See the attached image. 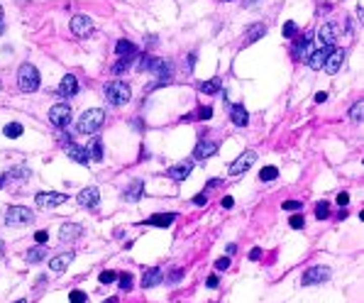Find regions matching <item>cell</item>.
I'll list each match as a JSON object with an SVG mask.
<instances>
[{"label": "cell", "mask_w": 364, "mask_h": 303, "mask_svg": "<svg viewBox=\"0 0 364 303\" xmlns=\"http://www.w3.org/2000/svg\"><path fill=\"white\" fill-rule=\"evenodd\" d=\"M164 281V272L159 269V267H152V269H147L144 276H142V286L144 289H154L156 284H161Z\"/></svg>", "instance_id": "17"}, {"label": "cell", "mask_w": 364, "mask_h": 303, "mask_svg": "<svg viewBox=\"0 0 364 303\" xmlns=\"http://www.w3.org/2000/svg\"><path fill=\"white\" fill-rule=\"evenodd\" d=\"M291 54H294V59H308V54H310V34H306L303 40L296 42L294 49H291Z\"/></svg>", "instance_id": "22"}, {"label": "cell", "mask_w": 364, "mask_h": 303, "mask_svg": "<svg viewBox=\"0 0 364 303\" xmlns=\"http://www.w3.org/2000/svg\"><path fill=\"white\" fill-rule=\"evenodd\" d=\"M98 203H100V191L96 188V186H88V188H84V191L78 193V206L96 208Z\"/></svg>", "instance_id": "11"}, {"label": "cell", "mask_w": 364, "mask_h": 303, "mask_svg": "<svg viewBox=\"0 0 364 303\" xmlns=\"http://www.w3.org/2000/svg\"><path fill=\"white\" fill-rule=\"evenodd\" d=\"M215 186H223V181H220V179H210L208 183H206V191H210V188H215Z\"/></svg>", "instance_id": "47"}, {"label": "cell", "mask_w": 364, "mask_h": 303, "mask_svg": "<svg viewBox=\"0 0 364 303\" xmlns=\"http://www.w3.org/2000/svg\"><path fill=\"white\" fill-rule=\"evenodd\" d=\"M88 157H91V162H103V142H100V137L93 139V144L88 149Z\"/></svg>", "instance_id": "28"}, {"label": "cell", "mask_w": 364, "mask_h": 303, "mask_svg": "<svg viewBox=\"0 0 364 303\" xmlns=\"http://www.w3.org/2000/svg\"><path fill=\"white\" fill-rule=\"evenodd\" d=\"M0 20H3V8H0Z\"/></svg>", "instance_id": "59"}, {"label": "cell", "mask_w": 364, "mask_h": 303, "mask_svg": "<svg viewBox=\"0 0 364 303\" xmlns=\"http://www.w3.org/2000/svg\"><path fill=\"white\" fill-rule=\"evenodd\" d=\"M218 152V142H213V139H200L196 144V149H193V159H208Z\"/></svg>", "instance_id": "14"}, {"label": "cell", "mask_w": 364, "mask_h": 303, "mask_svg": "<svg viewBox=\"0 0 364 303\" xmlns=\"http://www.w3.org/2000/svg\"><path fill=\"white\" fill-rule=\"evenodd\" d=\"M22 132H25V127H22L20 123H8L5 125V130H3V135H5V137H10V139H17Z\"/></svg>", "instance_id": "29"}, {"label": "cell", "mask_w": 364, "mask_h": 303, "mask_svg": "<svg viewBox=\"0 0 364 303\" xmlns=\"http://www.w3.org/2000/svg\"><path fill=\"white\" fill-rule=\"evenodd\" d=\"M301 203H298V201H286V203H284V210H301Z\"/></svg>", "instance_id": "43"}, {"label": "cell", "mask_w": 364, "mask_h": 303, "mask_svg": "<svg viewBox=\"0 0 364 303\" xmlns=\"http://www.w3.org/2000/svg\"><path fill=\"white\" fill-rule=\"evenodd\" d=\"M34 240H37V245H42V242H47V240H49V235L44 233V230H39V233H34Z\"/></svg>", "instance_id": "46"}, {"label": "cell", "mask_w": 364, "mask_h": 303, "mask_svg": "<svg viewBox=\"0 0 364 303\" xmlns=\"http://www.w3.org/2000/svg\"><path fill=\"white\" fill-rule=\"evenodd\" d=\"M362 118H364V100H357V103L352 105V110H350V120L359 123Z\"/></svg>", "instance_id": "33"}, {"label": "cell", "mask_w": 364, "mask_h": 303, "mask_svg": "<svg viewBox=\"0 0 364 303\" xmlns=\"http://www.w3.org/2000/svg\"><path fill=\"white\" fill-rule=\"evenodd\" d=\"M81 235H84V228H81V225H76V222H64L59 237H61V242H73V240H78Z\"/></svg>", "instance_id": "16"}, {"label": "cell", "mask_w": 364, "mask_h": 303, "mask_svg": "<svg viewBox=\"0 0 364 303\" xmlns=\"http://www.w3.org/2000/svg\"><path fill=\"white\" fill-rule=\"evenodd\" d=\"M5 181H8V179H5V176H0V188L5 186Z\"/></svg>", "instance_id": "54"}, {"label": "cell", "mask_w": 364, "mask_h": 303, "mask_svg": "<svg viewBox=\"0 0 364 303\" xmlns=\"http://www.w3.org/2000/svg\"><path fill=\"white\" fill-rule=\"evenodd\" d=\"M232 206H235V201H232L230 196H225V198H223V208H232Z\"/></svg>", "instance_id": "50"}, {"label": "cell", "mask_w": 364, "mask_h": 303, "mask_svg": "<svg viewBox=\"0 0 364 303\" xmlns=\"http://www.w3.org/2000/svg\"><path fill=\"white\" fill-rule=\"evenodd\" d=\"M103 303H117V298L112 296V298H108V301H103Z\"/></svg>", "instance_id": "53"}, {"label": "cell", "mask_w": 364, "mask_h": 303, "mask_svg": "<svg viewBox=\"0 0 364 303\" xmlns=\"http://www.w3.org/2000/svg\"><path fill=\"white\" fill-rule=\"evenodd\" d=\"M112 281H117V274H115V272H103V274H100V284H103V286H108Z\"/></svg>", "instance_id": "39"}, {"label": "cell", "mask_w": 364, "mask_h": 303, "mask_svg": "<svg viewBox=\"0 0 364 303\" xmlns=\"http://www.w3.org/2000/svg\"><path fill=\"white\" fill-rule=\"evenodd\" d=\"M325 100H328V93H325V91H320V93L315 96V103H325Z\"/></svg>", "instance_id": "51"}, {"label": "cell", "mask_w": 364, "mask_h": 303, "mask_svg": "<svg viewBox=\"0 0 364 303\" xmlns=\"http://www.w3.org/2000/svg\"><path fill=\"white\" fill-rule=\"evenodd\" d=\"M181 276H183V269H181V267H176V269H174V272L167 276V284H176Z\"/></svg>", "instance_id": "40"}, {"label": "cell", "mask_w": 364, "mask_h": 303, "mask_svg": "<svg viewBox=\"0 0 364 303\" xmlns=\"http://www.w3.org/2000/svg\"><path fill=\"white\" fill-rule=\"evenodd\" d=\"M213 118V108L210 105H203V108H198L193 115H183L181 120L183 123H191V120H210Z\"/></svg>", "instance_id": "26"}, {"label": "cell", "mask_w": 364, "mask_h": 303, "mask_svg": "<svg viewBox=\"0 0 364 303\" xmlns=\"http://www.w3.org/2000/svg\"><path fill=\"white\" fill-rule=\"evenodd\" d=\"M117 281H120V289H123V291L132 289V276H130V274H117Z\"/></svg>", "instance_id": "36"}, {"label": "cell", "mask_w": 364, "mask_h": 303, "mask_svg": "<svg viewBox=\"0 0 364 303\" xmlns=\"http://www.w3.org/2000/svg\"><path fill=\"white\" fill-rule=\"evenodd\" d=\"M281 32H284V37H286V40L296 37V22H291V20H289V22L284 25V29H281Z\"/></svg>", "instance_id": "38"}, {"label": "cell", "mask_w": 364, "mask_h": 303, "mask_svg": "<svg viewBox=\"0 0 364 303\" xmlns=\"http://www.w3.org/2000/svg\"><path fill=\"white\" fill-rule=\"evenodd\" d=\"M315 218H318V220L330 218V203H328V201H320V203L315 206Z\"/></svg>", "instance_id": "34"}, {"label": "cell", "mask_w": 364, "mask_h": 303, "mask_svg": "<svg viewBox=\"0 0 364 303\" xmlns=\"http://www.w3.org/2000/svg\"><path fill=\"white\" fill-rule=\"evenodd\" d=\"M103 123H105V112L100 110V108H96V110L84 112L76 127H78V132H81V135H91V132H96Z\"/></svg>", "instance_id": "3"}, {"label": "cell", "mask_w": 364, "mask_h": 303, "mask_svg": "<svg viewBox=\"0 0 364 303\" xmlns=\"http://www.w3.org/2000/svg\"><path fill=\"white\" fill-rule=\"evenodd\" d=\"M34 203L39 208H56L61 206V203H66V196L64 193H37V198H34Z\"/></svg>", "instance_id": "9"}, {"label": "cell", "mask_w": 364, "mask_h": 303, "mask_svg": "<svg viewBox=\"0 0 364 303\" xmlns=\"http://www.w3.org/2000/svg\"><path fill=\"white\" fill-rule=\"evenodd\" d=\"M142 191H144V181H132V183H130V186H127L125 188V193H123V198H125V201H140L142 198Z\"/></svg>", "instance_id": "24"}, {"label": "cell", "mask_w": 364, "mask_h": 303, "mask_svg": "<svg viewBox=\"0 0 364 303\" xmlns=\"http://www.w3.org/2000/svg\"><path fill=\"white\" fill-rule=\"evenodd\" d=\"M176 220V215L174 213H156L149 218V225H156V228H169L171 222Z\"/></svg>", "instance_id": "25"}, {"label": "cell", "mask_w": 364, "mask_h": 303, "mask_svg": "<svg viewBox=\"0 0 364 303\" xmlns=\"http://www.w3.org/2000/svg\"><path fill=\"white\" fill-rule=\"evenodd\" d=\"M17 86H20V91L22 93H34L37 88H39V71L34 64H22L20 71H17Z\"/></svg>", "instance_id": "1"}, {"label": "cell", "mask_w": 364, "mask_h": 303, "mask_svg": "<svg viewBox=\"0 0 364 303\" xmlns=\"http://www.w3.org/2000/svg\"><path fill=\"white\" fill-rule=\"evenodd\" d=\"M71 262H73V252H64V254H59V257H54V259H49V269L56 272V274H61V272L69 269Z\"/></svg>", "instance_id": "19"}, {"label": "cell", "mask_w": 364, "mask_h": 303, "mask_svg": "<svg viewBox=\"0 0 364 303\" xmlns=\"http://www.w3.org/2000/svg\"><path fill=\"white\" fill-rule=\"evenodd\" d=\"M259 179H262V181H274V179H279V169H276V166H266V169H262Z\"/></svg>", "instance_id": "35"}, {"label": "cell", "mask_w": 364, "mask_h": 303, "mask_svg": "<svg viewBox=\"0 0 364 303\" xmlns=\"http://www.w3.org/2000/svg\"><path fill=\"white\" fill-rule=\"evenodd\" d=\"M49 123L56 127H66L71 123V108L69 103H56L49 108Z\"/></svg>", "instance_id": "5"}, {"label": "cell", "mask_w": 364, "mask_h": 303, "mask_svg": "<svg viewBox=\"0 0 364 303\" xmlns=\"http://www.w3.org/2000/svg\"><path fill=\"white\" fill-rule=\"evenodd\" d=\"M230 118H232V123L237 125V127H245V125L250 123V112H247V108L242 103H235L230 108Z\"/></svg>", "instance_id": "21"}, {"label": "cell", "mask_w": 364, "mask_h": 303, "mask_svg": "<svg viewBox=\"0 0 364 303\" xmlns=\"http://www.w3.org/2000/svg\"><path fill=\"white\" fill-rule=\"evenodd\" d=\"M206 284H208L210 289H215V286H218V276H215V274L208 276V281H206Z\"/></svg>", "instance_id": "49"}, {"label": "cell", "mask_w": 364, "mask_h": 303, "mask_svg": "<svg viewBox=\"0 0 364 303\" xmlns=\"http://www.w3.org/2000/svg\"><path fill=\"white\" fill-rule=\"evenodd\" d=\"M71 32H73L76 37H88V34L93 32L91 17H88V15H73V17H71Z\"/></svg>", "instance_id": "7"}, {"label": "cell", "mask_w": 364, "mask_h": 303, "mask_svg": "<svg viewBox=\"0 0 364 303\" xmlns=\"http://www.w3.org/2000/svg\"><path fill=\"white\" fill-rule=\"evenodd\" d=\"M333 52V47H320V49H315V52H310L308 54V66L310 69H322V64H325V59H328V54Z\"/></svg>", "instance_id": "18"}, {"label": "cell", "mask_w": 364, "mask_h": 303, "mask_svg": "<svg viewBox=\"0 0 364 303\" xmlns=\"http://www.w3.org/2000/svg\"><path fill=\"white\" fill-rule=\"evenodd\" d=\"M15 303H27V301H25V298H20V301H15Z\"/></svg>", "instance_id": "57"}, {"label": "cell", "mask_w": 364, "mask_h": 303, "mask_svg": "<svg viewBox=\"0 0 364 303\" xmlns=\"http://www.w3.org/2000/svg\"><path fill=\"white\" fill-rule=\"evenodd\" d=\"M3 247H5V245H3V240H0V252H3Z\"/></svg>", "instance_id": "58"}, {"label": "cell", "mask_w": 364, "mask_h": 303, "mask_svg": "<svg viewBox=\"0 0 364 303\" xmlns=\"http://www.w3.org/2000/svg\"><path fill=\"white\" fill-rule=\"evenodd\" d=\"M27 176H29L27 166H15V169H10V171L5 174V179H27Z\"/></svg>", "instance_id": "32"}, {"label": "cell", "mask_w": 364, "mask_h": 303, "mask_svg": "<svg viewBox=\"0 0 364 303\" xmlns=\"http://www.w3.org/2000/svg\"><path fill=\"white\" fill-rule=\"evenodd\" d=\"M200 93H208V96L220 93V79H210V81L200 83Z\"/></svg>", "instance_id": "30"}, {"label": "cell", "mask_w": 364, "mask_h": 303, "mask_svg": "<svg viewBox=\"0 0 364 303\" xmlns=\"http://www.w3.org/2000/svg\"><path fill=\"white\" fill-rule=\"evenodd\" d=\"M3 32H5V25H3V20H0V34H3Z\"/></svg>", "instance_id": "56"}, {"label": "cell", "mask_w": 364, "mask_h": 303, "mask_svg": "<svg viewBox=\"0 0 364 303\" xmlns=\"http://www.w3.org/2000/svg\"><path fill=\"white\" fill-rule=\"evenodd\" d=\"M342 61H345V52L333 47V52L328 54V59H325V64H322V66H325V71H328V73H337V71H340V66H342Z\"/></svg>", "instance_id": "13"}, {"label": "cell", "mask_w": 364, "mask_h": 303, "mask_svg": "<svg viewBox=\"0 0 364 303\" xmlns=\"http://www.w3.org/2000/svg\"><path fill=\"white\" fill-rule=\"evenodd\" d=\"M237 252V245H227V254H235Z\"/></svg>", "instance_id": "52"}, {"label": "cell", "mask_w": 364, "mask_h": 303, "mask_svg": "<svg viewBox=\"0 0 364 303\" xmlns=\"http://www.w3.org/2000/svg\"><path fill=\"white\" fill-rule=\"evenodd\" d=\"M259 257H262V249H259V247H254L252 252H250V259H254V262H257Z\"/></svg>", "instance_id": "48"}, {"label": "cell", "mask_w": 364, "mask_h": 303, "mask_svg": "<svg viewBox=\"0 0 364 303\" xmlns=\"http://www.w3.org/2000/svg\"><path fill=\"white\" fill-rule=\"evenodd\" d=\"M78 93V81H76V76L73 73H66L64 79H61V83H59V91H56V96L61 98H71Z\"/></svg>", "instance_id": "10"}, {"label": "cell", "mask_w": 364, "mask_h": 303, "mask_svg": "<svg viewBox=\"0 0 364 303\" xmlns=\"http://www.w3.org/2000/svg\"><path fill=\"white\" fill-rule=\"evenodd\" d=\"M318 42H320V47H335V40H337V27L335 25H330V22H325L320 29H318Z\"/></svg>", "instance_id": "12"}, {"label": "cell", "mask_w": 364, "mask_h": 303, "mask_svg": "<svg viewBox=\"0 0 364 303\" xmlns=\"http://www.w3.org/2000/svg\"><path fill=\"white\" fill-rule=\"evenodd\" d=\"M5 225H10V228H17V225H29V222L34 220V215L29 213V208H22V206H13L8 208V213H5Z\"/></svg>", "instance_id": "4"}, {"label": "cell", "mask_w": 364, "mask_h": 303, "mask_svg": "<svg viewBox=\"0 0 364 303\" xmlns=\"http://www.w3.org/2000/svg\"><path fill=\"white\" fill-rule=\"evenodd\" d=\"M191 171H193V162H181V164L171 166V169L167 171V176L169 179H174V181H183V179L191 176Z\"/></svg>", "instance_id": "15"}, {"label": "cell", "mask_w": 364, "mask_h": 303, "mask_svg": "<svg viewBox=\"0 0 364 303\" xmlns=\"http://www.w3.org/2000/svg\"><path fill=\"white\" fill-rule=\"evenodd\" d=\"M266 34V27L262 25V22H254V25H250V27L245 29V44H252V42H257L259 37H264Z\"/></svg>", "instance_id": "23"}, {"label": "cell", "mask_w": 364, "mask_h": 303, "mask_svg": "<svg viewBox=\"0 0 364 303\" xmlns=\"http://www.w3.org/2000/svg\"><path fill=\"white\" fill-rule=\"evenodd\" d=\"M66 154H69V159L78 162V164H88V162H91L88 149H86V147H78V144H73V142H69V144H66Z\"/></svg>", "instance_id": "20"}, {"label": "cell", "mask_w": 364, "mask_h": 303, "mask_svg": "<svg viewBox=\"0 0 364 303\" xmlns=\"http://www.w3.org/2000/svg\"><path fill=\"white\" fill-rule=\"evenodd\" d=\"M337 203H340V206H347V203H350V193H337Z\"/></svg>", "instance_id": "44"}, {"label": "cell", "mask_w": 364, "mask_h": 303, "mask_svg": "<svg viewBox=\"0 0 364 303\" xmlns=\"http://www.w3.org/2000/svg\"><path fill=\"white\" fill-rule=\"evenodd\" d=\"M69 301H71V303H86V301H88V296H86L84 291H71V293H69Z\"/></svg>", "instance_id": "37"}, {"label": "cell", "mask_w": 364, "mask_h": 303, "mask_svg": "<svg viewBox=\"0 0 364 303\" xmlns=\"http://www.w3.org/2000/svg\"><path fill=\"white\" fill-rule=\"evenodd\" d=\"M193 203H196V206H206V203H208V196H206V193H198L196 198H193Z\"/></svg>", "instance_id": "45"}, {"label": "cell", "mask_w": 364, "mask_h": 303, "mask_svg": "<svg viewBox=\"0 0 364 303\" xmlns=\"http://www.w3.org/2000/svg\"><path fill=\"white\" fill-rule=\"evenodd\" d=\"M328 276H330L328 267H310V269H306V272H303V279H301V284H303V286L322 284V281H325Z\"/></svg>", "instance_id": "8"}, {"label": "cell", "mask_w": 364, "mask_h": 303, "mask_svg": "<svg viewBox=\"0 0 364 303\" xmlns=\"http://www.w3.org/2000/svg\"><path fill=\"white\" fill-rule=\"evenodd\" d=\"M115 54L117 56H132V54H137V49H135V44H132V42L120 40L117 44H115Z\"/></svg>", "instance_id": "27"}, {"label": "cell", "mask_w": 364, "mask_h": 303, "mask_svg": "<svg viewBox=\"0 0 364 303\" xmlns=\"http://www.w3.org/2000/svg\"><path fill=\"white\" fill-rule=\"evenodd\" d=\"M254 3H257V0H245V5H254Z\"/></svg>", "instance_id": "55"}, {"label": "cell", "mask_w": 364, "mask_h": 303, "mask_svg": "<svg viewBox=\"0 0 364 303\" xmlns=\"http://www.w3.org/2000/svg\"><path fill=\"white\" fill-rule=\"evenodd\" d=\"M303 225H306L303 215H294V218H291V228H294V230H301Z\"/></svg>", "instance_id": "41"}, {"label": "cell", "mask_w": 364, "mask_h": 303, "mask_svg": "<svg viewBox=\"0 0 364 303\" xmlns=\"http://www.w3.org/2000/svg\"><path fill=\"white\" fill-rule=\"evenodd\" d=\"M130 98H132V91L125 81H112L105 86V100L110 105H125Z\"/></svg>", "instance_id": "2"}, {"label": "cell", "mask_w": 364, "mask_h": 303, "mask_svg": "<svg viewBox=\"0 0 364 303\" xmlns=\"http://www.w3.org/2000/svg\"><path fill=\"white\" fill-rule=\"evenodd\" d=\"M44 257H47V249H44V247H32V249L27 252V262H29V264L42 262Z\"/></svg>", "instance_id": "31"}, {"label": "cell", "mask_w": 364, "mask_h": 303, "mask_svg": "<svg viewBox=\"0 0 364 303\" xmlns=\"http://www.w3.org/2000/svg\"><path fill=\"white\" fill-rule=\"evenodd\" d=\"M227 267H230V259H227V257H220V259L215 262V269H218V272H225Z\"/></svg>", "instance_id": "42"}, {"label": "cell", "mask_w": 364, "mask_h": 303, "mask_svg": "<svg viewBox=\"0 0 364 303\" xmlns=\"http://www.w3.org/2000/svg\"><path fill=\"white\" fill-rule=\"evenodd\" d=\"M254 162H257V152H245V154H239L237 159L230 164V176H239V174H245Z\"/></svg>", "instance_id": "6"}]
</instances>
